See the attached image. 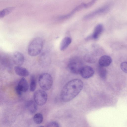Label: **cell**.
Listing matches in <instances>:
<instances>
[{
    "instance_id": "obj_1",
    "label": "cell",
    "mask_w": 127,
    "mask_h": 127,
    "mask_svg": "<svg viewBox=\"0 0 127 127\" xmlns=\"http://www.w3.org/2000/svg\"><path fill=\"white\" fill-rule=\"evenodd\" d=\"M83 86V82L79 79H74L68 81L61 91V96L62 100L65 102L71 101L79 94Z\"/></svg>"
},
{
    "instance_id": "obj_2",
    "label": "cell",
    "mask_w": 127,
    "mask_h": 127,
    "mask_svg": "<svg viewBox=\"0 0 127 127\" xmlns=\"http://www.w3.org/2000/svg\"><path fill=\"white\" fill-rule=\"evenodd\" d=\"M43 46L42 38L39 37L33 39L30 43L28 47L29 54L32 56H35L41 52Z\"/></svg>"
},
{
    "instance_id": "obj_3",
    "label": "cell",
    "mask_w": 127,
    "mask_h": 127,
    "mask_svg": "<svg viewBox=\"0 0 127 127\" xmlns=\"http://www.w3.org/2000/svg\"><path fill=\"white\" fill-rule=\"evenodd\" d=\"M40 86L44 90H49L52 86L53 80L51 76L49 74L44 73L40 76L38 79Z\"/></svg>"
},
{
    "instance_id": "obj_4",
    "label": "cell",
    "mask_w": 127,
    "mask_h": 127,
    "mask_svg": "<svg viewBox=\"0 0 127 127\" xmlns=\"http://www.w3.org/2000/svg\"><path fill=\"white\" fill-rule=\"evenodd\" d=\"M83 67L82 61L79 58H73L70 60L67 68L71 73L75 74H80V70Z\"/></svg>"
},
{
    "instance_id": "obj_5",
    "label": "cell",
    "mask_w": 127,
    "mask_h": 127,
    "mask_svg": "<svg viewBox=\"0 0 127 127\" xmlns=\"http://www.w3.org/2000/svg\"><path fill=\"white\" fill-rule=\"evenodd\" d=\"M33 97L34 102L36 104L41 106L46 103L47 99V95L44 90H38L35 92Z\"/></svg>"
},
{
    "instance_id": "obj_6",
    "label": "cell",
    "mask_w": 127,
    "mask_h": 127,
    "mask_svg": "<svg viewBox=\"0 0 127 127\" xmlns=\"http://www.w3.org/2000/svg\"><path fill=\"white\" fill-rule=\"evenodd\" d=\"M110 8L109 5H105L86 15L83 18L85 20L91 19L97 16L107 12Z\"/></svg>"
},
{
    "instance_id": "obj_7",
    "label": "cell",
    "mask_w": 127,
    "mask_h": 127,
    "mask_svg": "<svg viewBox=\"0 0 127 127\" xmlns=\"http://www.w3.org/2000/svg\"><path fill=\"white\" fill-rule=\"evenodd\" d=\"M29 88L27 81L25 78H23L20 80L18 86L16 87V91L18 95H21L22 93L27 92Z\"/></svg>"
},
{
    "instance_id": "obj_8",
    "label": "cell",
    "mask_w": 127,
    "mask_h": 127,
    "mask_svg": "<svg viewBox=\"0 0 127 127\" xmlns=\"http://www.w3.org/2000/svg\"><path fill=\"white\" fill-rule=\"evenodd\" d=\"M94 71L90 66L86 65L81 68L80 74L83 78L87 79L92 77L94 74Z\"/></svg>"
},
{
    "instance_id": "obj_9",
    "label": "cell",
    "mask_w": 127,
    "mask_h": 127,
    "mask_svg": "<svg viewBox=\"0 0 127 127\" xmlns=\"http://www.w3.org/2000/svg\"><path fill=\"white\" fill-rule=\"evenodd\" d=\"M39 61L41 65L46 66L50 65L51 61L48 52L47 51L43 52L39 56Z\"/></svg>"
},
{
    "instance_id": "obj_10",
    "label": "cell",
    "mask_w": 127,
    "mask_h": 127,
    "mask_svg": "<svg viewBox=\"0 0 127 127\" xmlns=\"http://www.w3.org/2000/svg\"><path fill=\"white\" fill-rule=\"evenodd\" d=\"M25 60L24 57L21 53L16 51L13 54V60L14 64L17 66H21L23 64Z\"/></svg>"
},
{
    "instance_id": "obj_11",
    "label": "cell",
    "mask_w": 127,
    "mask_h": 127,
    "mask_svg": "<svg viewBox=\"0 0 127 127\" xmlns=\"http://www.w3.org/2000/svg\"><path fill=\"white\" fill-rule=\"evenodd\" d=\"M112 60L109 56L104 55L99 58L98 63L99 65L105 67L108 66L111 63Z\"/></svg>"
},
{
    "instance_id": "obj_12",
    "label": "cell",
    "mask_w": 127,
    "mask_h": 127,
    "mask_svg": "<svg viewBox=\"0 0 127 127\" xmlns=\"http://www.w3.org/2000/svg\"><path fill=\"white\" fill-rule=\"evenodd\" d=\"M84 3L81 4L80 5L74 8L69 13L65 15L59 16L58 18L60 20H65L71 17L77 11L84 8Z\"/></svg>"
},
{
    "instance_id": "obj_13",
    "label": "cell",
    "mask_w": 127,
    "mask_h": 127,
    "mask_svg": "<svg viewBox=\"0 0 127 127\" xmlns=\"http://www.w3.org/2000/svg\"><path fill=\"white\" fill-rule=\"evenodd\" d=\"M15 72L17 75L22 77H26L29 75L28 71L25 68L21 66H16L14 67Z\"/></svg>"
},
{
    "instance_id": "obj_14",
    "label": "cell",
    "mask_w": 127,
    "mask_h": 127,
    "mask_svg": "<svg viewBox=\"0 0 127 127\" xmlns=\"http://www.w3.org/2000/svg\"><path fill=\"white\" fill-rule=\"evenodd\" d=\"M103 30V26L101 24L97 25L95 27L93 33L91 37L93 39H97L98 38Z\"/></svg>"
},
{
    "instance_id": "obj_15",
    "label": "cell",
    "mask_w": 127,
    "mask_h": 127,
    "mask_svg": "<svg viewBox=\"0 0 127 127\" xmlns=\"http://www.w3.org/2000/svg\"><path fill=\"white\" fill-rule=\"evenodd\" d=\"M71 38L68 36L65 37L62 40L60 44V49L61 51L65 50L71 43Z\"/></svg>"
},
{
    "instance_id": "obj_16",
    "label": "cell",
    "mask_w": 127,
    "mask_h": 127,
    "mask_svg": "<svg viewBox=\"0 0 127 127\" xmlns=\"http://www.w3.org/2000/svg\"><path fill=\"white\" fill-rule=\"evenodd\" d=\"M26 107L32 114L35 113L37 109V106L35 102L32 100L28 101L26 104Z\"/></svg>"
},
{
    "instance_id": "obj_17",
    "label": "cell",
    "mask_w": 127,
    "mask_h": 127,
    "mask_svg": "<svg viewBox=\"0 0 127 127\" xmlns=\"http://www.w3.org/2000/svg\"><path fill=\"white\" fill-rule=\"evenodd\" d=\"M84 59L86 62L90 63H94L96 61L95 57L90 54L85 55L84 56Z\"/></svg>"
},
{
    "instance_id": "obj_18",
    "label": "cell",
    "mask_w": 127,
    "mask_h": 127,
    "mask_svg": "<svg viewBox=\"0 0 127 127\" xmlns=\"http://www.w3.org/2000/svg\"><path fill=\"white\" fill-rule=\"evenodd\" d=\"M104 67L99 65L97 67V70L98 74L100 77L102 79H105L106 76V71Z\"/></svg>"
},
{
    "instance_id": "obj_19",
    "label": "cell",
    "mask_w": 127,
    "mask_h": 127,
    "mask_svg": "<svg viewBox=\"0 0 127 127\" xmlns=\"http://www.w3.org/2000/svg\"><path fill=\"white\" fill-rule=\"evenodd\" d=\"M43 119L42 114L40 113H37L33 117V121L35 124H39L42 122Z\"/></svg>"
},
{
    "instance_id": "obj_20",
    "label": "cell",
    "mask_w": 127,
    "mask_h": 127,
    "mask_svg": "<svg viewBox=\"0 0 127 127\" xmlns=\"http://www.w3.org/2000/svg\"><path fill=\"white\" fill-rule=\"evenodd\" d=\"M36 81L35 76L32 75L31 77L30 86V90L31 91L33 92L35 90L36 87Z\"/></svg>"
},
{
    "instance_id": "obj_21",
    "label": "cell",
    "mask_w": 127,
    "mask_h": 127,
    "mask_svg": "<svg viewBox=\"0 0 127 127\" xmlns=\"http://www.w3.org/2000/svg\"><path fill=\"white\" fill-rule=\"evenodd\" d=\"M46 127H60V125L57 122L55 121H52L47 123Z\"/></svg>"
},
{
    "instance_id": "obj_22",
    "label": "cell",
    "mask_w": 127,
    "mask_h": 127,
    "mask_svg": "<svg viewBox=\"0 0 127 127\" xmlns=\"http://www.w3.org/2000/svg\"><path fill=\"white\" fill-rule=\"evenodd\" d=\"M96 0H92L90 2L87 3H84V8H87L90 7L95 3Z\"/></svg>"
},
{
    "instance_id": "obj_23",
    "label": "cell",
    "mask_w": 127,
    "mask_h": 127,
    "mask_svg": "<svg viewBox=\"0 0 127 127\" xmlns=\"http://www.w3.org/2000/svg\"><path fill=\"white\" fill-rule=\"evenodd\" d=\"M120 67L122 70L125 72L127 73V64L126 62H122L121 64Z\"/></svg>"
},
{
    "instance_id": "obj_24",
    "label": "cell",
    "mask_w": 127,
    "mask_h": 127,
    "mask_svg": "<svg viewBox=\"0 0 127 127\" xmlns=\"http://www.w3.org/2000/svg\"><path fill=\"white\" fill-rule=\"evenodd\" d=\"M7 15L4 10L0 11V18H2Z\"/></svg>"
}]
</instances>
